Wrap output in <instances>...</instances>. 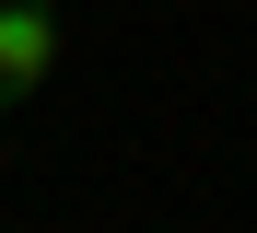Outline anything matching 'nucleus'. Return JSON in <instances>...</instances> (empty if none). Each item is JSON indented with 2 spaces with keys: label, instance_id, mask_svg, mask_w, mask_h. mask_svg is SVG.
I'll list each match as a JSON object with an SVG mask.
<instances>
[{
  "label": "nucleus",
  "instance_id": "2",
  "mask_svg": "<svg viewBox=\"0 0 257 233\" xmlns=\"http://www.w3.org/2000/svg\"><path fill=\"white\" fill-rule=\"evenodd\" d=\"M0 175H12V140H0Z\"/></svg>",
  "mask_w": 257,
  "mask_h": 233
},
{
  "label": "nucleus",
  "instance_id": "1",
  "mask_svg": "<svg viewBox=\"0 0 257 233\" xmlns=\"http://www.w3.org/2000/svg\"><path fill=\"white\" fill-rule=\"evenodd\" d=\"M47 70H59V12L47 0H0V105L35 93Z\"/></svg>",
  "mask_w": 257,
  "mask_h": 233
}]
</instances>
